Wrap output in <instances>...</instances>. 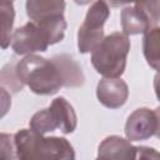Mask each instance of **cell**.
I'll return each mask as SVG.
<instances>
[{"instance_id": "25", "label": "cell", "mask_w": 160, "mask_h": 160, "mask_svg": "<svg viewBox=\"0 0 160 160\" xmlns=\"http://www.w3.org/2000/svg\"><path fill=\"white\" fill-rule=\"evenodd\" d=\"M9 1H14V0H9Z\"/></svg>"}, {"instance_id": "22", "label": "cell", "mask_w": 160, "mask_h": 160, "mask_svg": "<svg viewBox=\"0 0 160 160\" xmlns=\"http://www.w3.org/2000/svg\"><path fill=\"white\" fill-rule=\"evenodd\" d=\"M109 6H112V8H118V6H121V5H125V4H130V0H104Z\"/></svg>"}, {"instance_id": "20", "label": "cell", "mask_w": 160, "mask_h": 160, "mask_svg": "<svg viewBox=\"0 0 160 160\" xmlns=\"http://www.w3.org/2000/svg\"><path fill=\"white\" fill-rule=\"evenodd\" d=\"M1 100H2V116L5 115V112L8 111V108L10 106V94L6 92L5 89L1 88Z\"/></svg>"}, {"instance_id": "21", "label": "cell", "mask_w": 160, "mask_h": 160, "mask_svg": "<svg viewBox=\"0 0 160 160\" xmlns=\"http://www.w3.org/2000/svg\"><path fill=\"white\" fill-rule=\"evenodd\" d=\"M154 89H155L156 98H158L159 101H160V70L158 71V74H156L155 78H154Z\"/></svg>"}, {"instance_id": "3", "label": "cell", "mask_w": 160, "mask_h": 160, "mask_svg": "<svg viewBox=\"0 0 160 160\" xmlns=\"http://www.w3.org/2000/svg\"><path fill=\"white\" fill-rule=\"evenodd\" d=\"M130 40L125 32H112L92 50L91 62L95 70L105 78H119L126 66Z\"/></svg>"}, {"instance_id": "10", "label": "cell", "mask_w": 160, "mask_h": 160, "mask_svg": "<svg viewBox=\"0 0 160 160\" xmlns=\"http://www.w3.org/2000/svg\"><path fill=\"white\" fill-rule=\"evenodd\" d=\"M54 60L58 62L62 79H64V86L66 88H78L84 84V72L81 70V66L68 54H60L52 56Z\"/></svg>"}, {"instance_id": "13", "label": "cell", "mask_w": 160, "mask_h": 160, "mask_svg": "<svg viewBox=\"0 0 160 160\" xmlns=\"http://www.w3.org/2000/svg\"><path fill=\"white\" fill-rule=\"evenodd\" d=\"M144 34L142 51L145 60L150 68L160 70V28L151 26Z\"/></svg>"}, {"instance_id": "18", "label": "cell", "mask_w": 160, "mask_h": 160, "mask_svg": "<svg viewBox=\"0 0 160 160\" xmlns=\"http://www.w3.org/2000/svg\"><path fill=\"white\" fill-rule=\"evenodd\" d=\"M14 158H16L15 138H14V135L2 132L0 135V159L10 160Z\"/></svg>"}, {"instance_id": "23", "label": "cell", "mask_w": 160, "mask_h": 160, "mask_svg": "<svg viewBox=\"0 0 160 160\" xmlns=\"http://www.w3.org/2000/svg\"><path fill=\"white\" fill-rule=\"evenodd\" d=\"M155 114H156V120H158V125H156V131H155V135L160 139V106H158L155 110Z\"/></svg>"}, {"instance_id": "11", "label": "cell", "mask_w": 160, "mask_h": 160, "mask_svg": "<svg viewBox=\"0 0 160 160\" xmlns=\"http://www.w3.org/2000/svg\"><path fill=\"white\" fill-rule=\"evenodd\" d=\"M49 108L51 109L61 132L70 134L75 130L76 122H78L76 114L74 111V108L64 98L54 99Z\"/></svg>"}, {"instance_id": "9", "label": "cell", "mask_w": 160, "mask_h": 160, "mask_svg": "<svg viewBox=\"0 0 160 160\" xmlns=\"http://www.w3.org/2000/svg\"><path fill=\"white\" fill-rule=\"evenodd\" d=\"M65 0H26V14L34 22L64 15Z\"/></svg>"}, {"instance_id": "5", "label": "cell", "mask_w": 160, "mask_h": 160, "mask_svg": "<svg viewBox=\"0 0 160 160\" xmlns=\"http://www.w3.org/2000/svg\"><path fill=\"white\" fill-rule=\"evenodd\" d=\"M49 45L50 42L44 29L34 21H29L24 26L16 29L11 38V48L19 55L45 51Z\"/></svg>"}, {"instance_id": "4", "label": "cell", "mask_w": 160, "mask_h": 160, "mask_svg": "<svg viewBox=\"0 0 160 160\" xmlns=\"http://www.w3.org/2000/svg\"><path fill=\"white\" fill-rule=\"evenodd\" d=\"M109 15V5L104 0H98L90 6L84 22L78 31V48L80 52H92V50L102 41L105 38L104 24Z\"/></svg>"}, {"instance_id": "8", "label": "cell", "mask_w": 160, "mask_h": 160, "mask_svg": "<svg viewBox=\"0 0 160 160\" xmlns=\"http://www.w3.org/2000/svg\"><path fill=\"white\" fill-rule=\"evenodd\" d=\"M138 156V148L131 145L129 139L112 135L101 141L98 149L99 159H126L132 160Z\"/></svg>"}, {"instance_id": "7", "label": "cell", "mask_w": 160, "mask_h": 160, "mask_svg": "<svg viewBox=\"0 0 160 160\" xmlns=\"http://www.w3.org/2000/svg\"><path fill=\"white\" fill-rule=\"evenodd\" d=\"M96 96L104 106L118 109L126 102L129 88L120 78H104L98 84Z\"/></svg>"}, {"instance_id": "19", "label": "cell", "mask_w": 160, "mask_h": 160, "mask_svg": "<svg viewBox=\"0 0 160 160\" xmlns=\"http://www.w3.org/2000/svg\"><path fill=\"white\" fill-rule=\"evenodd\" d=\"M138 158H140V159H160V152H158L152 148L139 146L138 148Z\"/></svg>"}, {"instance_id": "14", "label": "cell", "mask_w": 160, "mask_h": 160, "mask_svg": "<svg viewBox=\"0 0 160 160\" xmlns=\"http://www.w3.org/2000/svg\"><path fill=\"white\" fill-rule=\"evenodd\" d=\"M0 15H1V46L2 49H6L11 42V38H12V25L15 18L12 1L0 0Z\"/></svg>"}, {"instance_id": "24", "label": "cell", "mask_w": 160, "mask_h": 160, "mask_svg": "<svg viewBox=\"0 0 160 160\" xmlns=\"http://www.w3.org/2000/svg\"><path fill=\"white\" fill-rule=\"evenodd\" d=\"M78 5H88V4H90L91 1H94V0H74Z\"/></svg>"}, {"instance_id": "15", "label": "cell", "mask_w": 160, "mask_h": 160, "mask_svg": "<svg viewBox=\"0 0 160 160\" xmlns=\"http://www.w3.org/2000/svg\"><path fill=\"white\" fill-rule=\"evenodd\" d=\"M30 129H32L34 131L42 134V135L59 129L58 121H56L51 109L48 108V109H42V110L35 112L30 120Z\"/></svg>"}, {"instance_id": "17", "label": "cell", "mask_w": 160, "mask_h": 160, "mask_svg": "<svg viewBox=\"0 0 160 160\" xmlns=\"http://www.w3.org/2000/svg\"><path fill=\"white\" fill-rule=\"evenodd\" d=\"M150 21L151 26L160 21V0H130Z\"/></svg>"}, {"instance_id": "1", "label": "cell", "mask_w": 160, "mask_h": 160, "mask_svg": "<svg viewBox=\"0 0 160 160\" xmlns=\"http://www.w3.org/2000/svg\"><path fill=\"white\" fill-rule=\"evenodd\" d=\"M16 71L24 85L38 95H52L64 86V79L58 62L39 55L29 54L16 61Z\"/></svg>"}, {"instance_id": "12", "label": "cell", "mask_w": 160, "mask_h": 160, "mask_svg": "<svg viewBox=\"0 0 160 160\" xmlns=\"http://www.w3.org/2000/svg\"><path fill=\"white\" fill-rule=\"evenodd\" d=\"M121 26L126 35H136L146 32L151 28V24L135 6H126L121 11Z\"/></svg>"}, {"instance_id": "2", "label": "cell", "mask_w": 160, "mask_h": 160, "mask_svg": "<svg viewBox=\"0 0 160 160\" xmlns=\"http://www.w3.org/2000/svg\"><path fill=\"white\" fill-rule=\"evenodd\" d=\"M16 159L70 160L75 158L71 144L64 138H45L32 129H21L15 135Z\"/></svg>"}, {"instance_id": "6", "label": "cell", "mask_w": 160, "mask_h": 160, "mask_svg": "<svg viewBox=\"0 0 160 160\" xmlns=\"http://www.w3.org/2000/svg\"><path fill=\"white\" fill-rule=\"evenodd\" d=\"M156 114L148 108L136 109L126 120L125 135L130 141H140L155 135Z\"/></svg>"}, {"instance_id": "16", "label": "cell", "mask_w": 160, "mask_h": 160, "mask_svg": "<svg viewBox=\"0 0 160 160\" xmlns=\"http://www.w3.org/2000/svg\"><path fill=\"white\" fill-rule=\"evenodd\" d=\"M0 82H1V88L5 90H9V94H16L19 91L22 90V88L25 86L22 84V81L20 80L18 71H16V61L9 62L6 64L2 70H1V75H0Z\"/></svg>"}]
</instances>
